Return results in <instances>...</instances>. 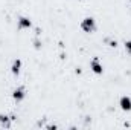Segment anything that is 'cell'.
Wrapping results in <instances>:
<instances>
[{
  "label": "cell",
  "mask_w": 131,
  "mask_h": 130,
  "mask_svg": "<svg viewBox=\"0 0 131 130\" xmlns=\"http://www.w3.org/2000/svg\"><path fill=\"white\" fill-rule=\"evenodd\" d=\"M17 26H18V29H29V28H32V22L29 17H20L17 20Z\"/></svg>",
  "instance_id": "cell-5"
},
{
  "label": "cell",
  "mask_w": 131,
  "mask_h": 130,
  "mask_svg": "<svg viewBox=\"0 0 131 130\" xmlns=\"http://www.w3.org/2000/svg\"><path fill=\"white\" fill-rule=\"evenodd\" d=\"M124 44H125V51H127L128 54H131V40H127Z\"/></svg>",
  "instance_id": "cell-8"
},
{
  "label": "cell",
  "mask_w": 131,
  "mask_h": 130,
  "mask_svg": "<svg viewBox=\"0 0 131 130\" xmlns=\"http://www.w3.org/2000/svg\"><path fill=\"white\" fill-rule=\"evenodd\" d=\"M81 29L87 34L95 32V29H96V20H95L93 17H85V18H82V22H81Z\"/></svg>",
  "instance_id": "cell-1"
},
{
  "label": "cell",
  "mask_w": 131,
  "mask_h": 130,
  "mask_svg": "<svg viewBox=\"0 0 131 130\" xmlns=\"http://www.w3.org/2000/svg\"><path fill=\"white\" fill-rule=\"evenodd\" d=\"M119 107L124 112H131V98L127 97V95L121 97V99H119Z\"/></svg>",
  "instance_id": "cell-4"
},
{
  "label": "cell",
  "mask_w": 131,
  "mask_h": 130,
  "mask_svg": "<svg viewBox=\"0 0 131 130\" xmlns=\"http://www.w3.org/2000/svg\"><path fill=\"white\" fill-rule=\"evenodd\" d=\"M20 70H21V60L20 58H15L12 61V64H11V72H12V75H18Z\"/></svg>",
  "instance_id": "cell-6"
},
{
  "label": "cell",
  "mask_w": 131,
  "mask_h": 130,
  "mask_svg": "<svg viewBox=\"0 0 131 130\" xmlns=\"http://www.w3.org/2000/svg\"><path fill=\"white\" fill-rule=\"evenodd\" d=\"M90 69H92V72L96 73V75H102V73H104V66L99 61L98 57H95V58L90 61Z\"/></svg>",
  "instance_id": "cell-3"
},
{
  "label": "cell",
  "mask_w": 131,
  "mask_h": 130,
  "mask_svg": "<svg viewBox=\"0 0 131 130\" xmlns=\"http://www.w3.org/2000/svg\"><path fill=\"white\" fill-rule=\"evenodd\" d=\"M110 46H111V48H116V46H117V43H116V41H110Z\"/></svg>",
  "instance_id": "cell-9"
},
{
  "label": "cell",
  "mask_w": 131,
  "mask_h": 130,
  "mask_svg": "<svg viewBox=\"0 0 131 130\" xmlns=\"http://www.w3.org/2000/svg\"><path fill=\"white\" fill-rule=\"evenodd\" d=\"M11 116L5 115V113H0V126L2 127H11Z\"/></svg>",
  "instance_id": "cell-7"
},
{
  "label": "cell",
  "mask_w": 131,
  "mask_h": 130,
  "mask_svg": "<svg viewBox=\"0 0 131 130\" xmlns=\"http://www.w3.org/2000/svg\"><path fill=\"white\" fill-rule=\"evenodd\" d=\"M12 99L15 101V103H21L25 97H26V90H25V87L23 86H18V87H15L14 90H12Z\"/></svg>",
  "instance_id": "cell-2"
}]
</instances>
